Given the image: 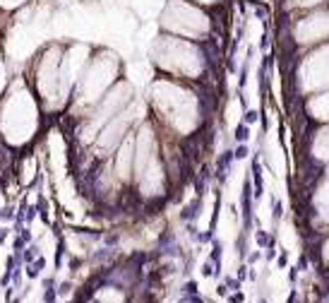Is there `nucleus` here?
<instances>
[{
  "label": "nucleus",
  "mask_w": 329,
  "mask_h": 303,
  "mask_svg": "<svg viewBox=\"0 0 329 303\" xmlns=\"http://www.w3.org/2000/svg\"><path fill=\"white\" fill-rule=\"evenodd\" d=\"M200 272H202V277H214V265L207 260L205 265H202V270H200Z\"/></svg>",
  "instance_id": "10"
},
{
  "label": "nucleus",
  "mask_w": 329,
  "mask_h": 303,
  "mask_svg": "<svg viewBox=\"0 0 329 303\" xmlns=\"http://www.w3.org/2000/svg\"><path fill=\"white\" fill-rule=\"evenodd\" d=\"M327 0H286V10L291 12H310V10H317V7H325Z\"/></svg>",
  "instance_id": "7"
},
{
  "label": "nucleus",
  "mask_w": 329,
  "mask_h": 303,
  "mask_svg": "<svg viewBox=\"0 0 329 303\" xmlns=\"http://www.w3.org/2000/svg\"><path fill=\"white\" fill-rule=\"evenodd\" d=\"M247 135H250V133H247V128H245V125H238V130H235V138H238V140H240V142H243V140H245Z\"/></svg>",
  "instance_id": "13"
},
{
  "label": "nucleus",
  "mask_w": 329,
  "mask_h": 303,
  "mask_svg": "<svg viewBox=\"0 0 329 303\" xmlns=\"http://www.w3.org/2000/svg\"><path fill=\"white\" fill-rule=\"evenodd\" d=\"M286 260H288V258H286V253H284V255L279 258V267H286Z\"/></svg>",
  "instance_id": "16"
},
{
  "label": "nucleus",
  "mask_w": 329,
  "mask_h": 303,
  "mask_svg": "<svg viewBox=\"0 0 329 303\" xmlns=\"http://www.w3.org/2000/svg\"><path fill=\"white\" fill-rule=\"evenodd\" d=\"M154 63L156 68L166 70L171 80H180V77L197 80L209 68V60L200 41L180 39L171 34H164L154 41Z\"/></svg>",
  "instance_id": "1"
},
{
  "label": "nucleus",
  "mask_w": 329,
  "mask_h": 303,
  "mask_svg": "<svg viewBox=\"0 0 329 303\" xmlns=\"http://www.w3.org/2000/svg\"><path fill=\"white\" fill-rule=\"evenodd\" d=\"M308 109L315 118H322V121H329V92H322V94H315V97L308 101Z\"/></svg>",
  "instance_id": "6"
},
{
  "label": "nucleus",
  "mask_w": 329,
  "mask_h": 303,
  "mask_svg": "<svg viewBox=\"0 0 329 303\" xmlns=\"http://www.w3.org/2000/svg\"><path fill=\"white\" fill-rule=\"evenodd\" d=\"M291 39L298 46H317L329 41V10L317 7L310 12H303L293 17L291 22Z\"/></svg>",
  "instance_id": "3"
},
{
  "label": "nucleus",
  "mask_w": 329,
  "mask_h": 303,
  "mask_svg": "<svg viewBox=\"0 0 329 303\" xmlns=\"http://www.w3.org/2000/svg\"><path fill=\"white\" fill-rule=\"evenodd\" d=\"M192 2H197V5H200V7H214V5H219L221 0H192Z\"/></svg>",
  "instance_id": "12"
},
{
  "label": "nucleus",
  "mask_w": 329,
  "mask_h": 303,
  "mask_svg": "<svg viewBox=\"0 0 329 303\" xmlns=\"http://www.w3.org/2000/svg\"><path fill=\"white\" fill-rule=\"evenodd\" d=\"M161 29L171 36L205 41L212 34V17L192 0H168L161 12Z\"/></svg>",
  "instance_id": "2"
},
{
  "label": "nucleus",
  "mask_w": 329,
  "mask_h": 303,
  "mask_svg": "<svg viewBox=\"0 0 329 303\" xmlns=\"http://www.w3.org/2000/svg\"><path fill=\"white\" fill-rule=\"evenodd\" d=\"M223 287H226L228 291H238V289H240V282H238V279H228V277H226V284H223Z\"/></svg>",
  "instance_id": "11"
},
{
  "label": "nucleus",
  "mask_w": 329,
  "mask_h": 303,
  "mask_svg": "<svg viewBox=\"0 0 329 303\" xmlns=\"http://www.w3.org/2000/svg\"><path fill=\"white\" fill-rule=\"evenodd\" d=\"M188 299H190V303H205V299H202V296H197V294H190Z\"/></svg>",
  "instance_id": "15"
},
{
  "label": "nucleus",
  "mask_w": 329,
  "mask_h": 303,
  "mask_svg": "<svg viewBox=\"0 0 329 303\" xmlns=\"http://www.w3.org/2000/svg\"><path fill=\"white\" fill-rule=\"evenodd\" d=\"M257 303H267V299H260V301H257Z\"/></svg>",
  "instance_id": "19"
},
{
  "label": "nucleus",
  "mask_w": 329,
  "mask_h": 303,
  "mask_svg": "<svg viewBox=\"0 0 329 303\" xmlns=\"http://www.w3.org/2000/svg\"><path fill=\"white\" fill-rule=\"evenodd\" d=\"M245 121H247V123H255V121H257V113H255V111H247Z\"/></svg>",
  "instance_id": "14"
},
{
  "label": "nucleus",
  "mask_w": 329,
  "mask_h": 303,
  "mask_svg": "<svg viewBox=\"0 0 329 303\" xmlns=\"http://www.w3.org/2000/svg\"><path fill=\"white\" fill-rule=\"evenodd\" d=\"M178 303H190V299H188V296H183V299H180Z\"/></svg>",
  "instance_id": "18"
},
{
  "label": "nucleus",
  "mask_w": 329,
  "mask_h": 303,
  "mask_svg": "<svg viewBox=\"0 0 329 303\" xmlns=\"http://www.w3.org/2000/svg\"><path fill=\"white\" fill-rule=\"evenodd\" d=\"M39 89L43 99H53L60 92V51L48 48L39 63Z\"/></svg>",
  "instance_id": "5"
},
{
  "label": "nucleus",
  "mask_w": 329,
  "mask_h": 303,
  "mask_svg": "<svg viewBox=\"0 0 329 303\" xmlns=\"http://www.w3.org/2000/svg\"><path fill=\"white\" fill-rule=\"evenodd\" d=\"M247 260H250V262H257V260H260V253H252V255H250Z\"/></svg>",
  "instance_id": "17"
},
{
  "label": "nucleus",
  "mask_w": 329,
  "mask_h": 303,
  "mask_svg": "<svg viewBox=\"0 0 329 303\" xmlns=\"http://www.w3.org/2000/svg\"><path fill=\"white\" fill-rule=\"evenodd\" d=\"M115 70H118V60L115 55L110 53H101L99 58H94L89 63V68L82 72L80 84H82V97L87 101H99V94L106 92L113 80H115Z\"/></svg>",
  "instance_id": "4"
},
{
  "label": "nucleus",
  "mask_w": 329,
  "mask_h": 303,
  "mask_svg": "<svg viewBox=\"0 0 329 303\" xmlns=\"http://www.w3.org/2000/svg\"><path fill=\"white\" fill-rule=\"evenodd\" d=\"M190 294H197V282L195 279L185 282V287H183V296H190Z\"/></svg>",
  "instance_id": "9"
},
{
  "label": "nucleus",
  "mask_w": 329,
  "mask_h": 303,
  "mask_svg": "<svg viewBox=\"0 0 329 303\" xmlns=\"http://www.w3.org/2000/svg\"><path fill=\"white\" fill-rule=\"evenodd\" d=\"M27 0H0V7L2 10H17V7H22Z\"/></svg>",
  "instance_id": "8"
}]
</instances>
